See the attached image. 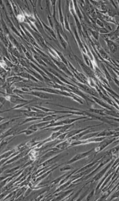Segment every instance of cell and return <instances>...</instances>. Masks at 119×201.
<instances>
[{"mask_svg":"<svg viewBox=\"0 0 119 201\" xmlns=\"http://www.w3.org/2000/svg\"><path fill=\"white\" fill-rule=\"evenodd\" d=\"M102 124L97 125H92V126H89L86 127L85 128H82V129H79V130H73V131L69 132L68 133V136H66V137H67V138L72 137V136L76 135V134L80 133V132L83 131L84 130H85L89 129V128H91L92 127L98 126H100V125H101Z\"/></svg>","mask_w":119,"mask_h":201,"instance_id":"cell-4","label":"cell"},{"mask_svg":"<svg viewBox=\"0 0 119 201\" xmlns=\"http://www.w3.org/2000/svg\"><path fill=\"white\" fill-rule=\"evenodd\" d=\"M109 46V47L110 48V50L112 51V52H115L117 50V47L114 43L110 42V44H108Z\"/></svg>","mask_w":119,"mask_h":201,"instance_id":"cell-13","label":"cell"},{"mask_svg":"<svg viewBox=\"0 0 119 201\" xmlns=\"http://www.w3.org/2000/svg\"><path fill=\"white\" fill-rule=\"evenodd\" d=\"M21 117H19V118H16V119H13L12 120H10V121H9L8 122H5L4 123H3L2 124L0 125V130H4V131L5 130L7 129L8 127L9 126H10V125L11 124L12 122H14L16 120H18Z\"/></svg>","mask_w":119,"mask_h":201,"instance_id":"cell-7","label":"cell"},{"mask_svg":"<svg viewBox=\"0 0 119 201\" xmlns=\"http://www.w3.org/2000/svg\"><path fill=\"white\" fill-rule=\"evenodd\" d=\"M7 118H8V117H0V122H2L3 120H4L5 119H7Z\"/></svg>","mask_w":119,"mask_h":201,"instance_id":"cell-14","label":"cell"},{"mask_svg":"<svg viewBox=\"0 0 119 201\" xmlns=\"http://www.w3.org/2000/svg\"><path fill=\"white\" fill-rule=\"evenodd\" d=\"M79 84L80 87L83 90L85 91L86 92L88 93H90V94L94 95V96H96V92H95L92 89H91L89 88V87H88V86H86L85 85L81 84Z\"/></svg>","mask_w":119,"mask_h":201,"instance_id":"cell-8","label":"cell"},{"mask_svg":"<svg viewBox=\"0 0 119 201\" xmlns=\"http://www.w3.org/2000/svg\"><path fill=\"white\" fill-rule=\"evenodd\" d=\"M34 132H35V131H33V130H30V129H27V130H23V131H20L19 132H18L17 135H19L20 134H25V135H30L34 133Z\"/></svg>","mask_w":119,"mask_h":201,"instance_id":"cell-12","label":"cell"},{"mask_svg":"<svg viewBox=\"0 0 119 201\" xmlns=\"http://www.w3.org/2000/svg\"><path fill=\"white\" fill-rule=\"evenodd\" d=\"M21 94L23 93H25V94H31V95L36 96L37 97H39L42 99H50L52 97L55 96V95L53 94H51L50 93H47L42 92H40V91H33L31 92L26 93V92H21L20 93Z\"/></svg>","mask_w":119,"mask_h":201,"instance_id":"cell-2","label":"cell"},{"mask_svg":"<svg viewBox=\"0 0 119 201\" xmlns=\"http://www.w3.org/2000/svg\"><path fill=\"white\" fill-rule=\"evenodd\" d=\"M112 162H113L112 161V162L110 164H108V166H106V167L104 169L102 170L101 171V172H99L98 174H97L94 177V178L93 179V180H94V181H96L97 180H98V179L100 178L101 177L103 176L104 174L105 173V172H106V170H107L109 168V167H110V165L112 164Z\"/></svg>","mask_w":119,"mask_h":201,"instance_id":"cell-6","label":"cell"},{"mask_svg":"<svg viewBox=\"0 0 119 201\" xmlns=\"http://www.w3.org/2000/svg\"><path fill=\"white\" fill-rule=\"evenodd\" d=\"M4 130H0V136L3 133H4Z\"/></svg>","mask_w":119,"mask_h":201,"instance_id":"cell-15","label":"cell"},{"mask_svg":"<svg viewBox=\"0 0 119 201\" xmlns=\"http://www.w3.org/2000/svg\"><path fill=\"white\" fill-rule=\"evenodd\" d=\"M41 119H42V117H29V118H27L26 120L24 121L22 123L20 124L19 125H21L24 124H26V123H27L28 122H31V121H36V120Z\"/></svg>","mask_w":119,"mask_h":201,"instance_id":"cell-11","label":"cell"},{"mask_svg":"<svg viewBox=\"0 0 119 201\" xmlns=\"http://www.w3.org/2000/svg\"><path fill=\"white\" fill-rule=\"evenodd\" d=\"M93 151H94V149H93L90 150L89 151H86L85 153L78 154V155H76L72 159H70V161H68V162H67V164H72V163L76 162L77 161H79L80 160H81V159L85 158L86 157H87L88 156L92 155V153H93Z\"/></svg>","mask_w":119,"mask_h":201,"instance_id":"cell-1","label":"cell"},{"mask_svg":"<svg viewBox=\"0 0 119 201\" xmlns=\"http://www.w3.org/2000/svg\"><path fill=\"white\" fill-rule=\"evenodd\" d=\"M95 130L92 129V128H89V129H88L86 131H84V132L82 131V132H80V133L76 135L72 136V137H71V139L72 140H78L80 138H81V137H82L83 136L87 134L92 133V132H95Z\"/></svg>","mask_w":119,"mask_h":201,"instance_id":"cell-5","label":"cell"},{"mask_svg":"<svg viewBox=\"0 0 119 201\" xmlns=\"http://www.w3.org/2000/svg\"><path fill=\"white\" fill-rule=\"evenodd\" d=\"M115 139H116L115 138H114L110 140L101 141V143H100L99 146L95 148L94 151H95V153H97L102 151L105 147L108 146V145H110V143H112L113 141H114Z\"/></svg>","mask_w":119,"mask_h":201,"instance_id":"cell-3","label":"cell"},{"mask_svg":"<svg viewBox=\"0 0 119 201\" xmlns=\"http://www.w3.org/2000/svg\"><path fill=\"white\" fill-rule=\"evenodd\" d=\"M68 141H65L63 143H61L59 145H57L56 147L58 149H63L66 148V147L69 145V143H68Z\"/></svg>","mask_w":119,"mask_h":201,"instance_id":"cell-10","label":"cell"},{"mask_svg":"<svg viewBox=\"0 0 119 201\" xmlns=\"http://www.w3.org/2000/svg\"><path fill=\"white\" fill-rule=\"evenodd\" d=\"M92 98L93 100H94L95 101L97 102L98 104L100 105L101 106H103V107H104V108H106V109H108L112 110V109L111 108V107H110V105H108V104H106V103L103 102L102 101H101L100 100L97 99L96 98H95V97H92Z\"/></svg>","mask_w":119,"mask_h":201,"instance_id":"cell-9","label":"cell"}]
</instances>
